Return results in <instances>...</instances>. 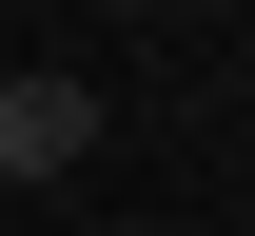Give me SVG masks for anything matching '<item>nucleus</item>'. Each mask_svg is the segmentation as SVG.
<instances>
[{"label": "nucleus", "instance_id": "1", "mask_svg": "<svg viewBox=\"0 0 255 236\" xmlns=\"http://www.w3.org/2000/svg\"><path fill=\"white\" fill-rule=\"evenodd\" d=\"M98 158V79H0V177H79Z\"/></svg>", "mask_w": 255, "mask_h": 236}]
</instances>
